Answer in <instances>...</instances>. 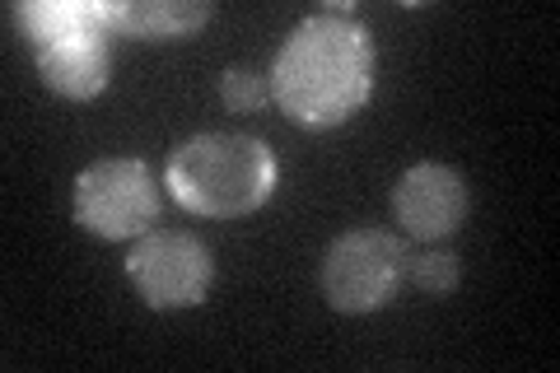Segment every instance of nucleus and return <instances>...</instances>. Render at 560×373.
<instances>
[{
	"label": "nucleus",
	"instance_id": "f257e3e1",
	"mask_svg": "<svg viewBox=\"0 0 560 373\" xmlns=\"http://www.w3.org/2000/svg\"><path fill=\"white\" fill-rule=\"evenodd\" d=\"M271 98L294 127L331 131L374 94V38L350 14L323 10L290 28L271 61Z\"/></svg>",
	"mask_w": 560,
	"mask_h": 373
},
{
	"label": "nucleus",
	"instance_id": "9d476101",
	"mask_svg": "<svg viewBox=\"0 0 560 373\" xmlns=\"http://www.w3.org/2000/svg\"><path fill=\"white\" fill-rule=\"evenodd\" d=\"M220 103L230 113H261L271 103V80L253 66H230L220 75Z\"/></svg>",
	"mask_w": 560,
	"mask_h": 373
},
{
	"label": "nucleus",
	"instance_id": "423d86ee",
	"mask_svg": "<svg viewBox=\"0 0 560 373\" xmlns=\"http://www.w3.org/2000/svg\"><path fill=\"white\" fill-rule=\"evenodd\" d=\"M127 280L140 294V304L154 313L197 308L206 304L210 285H215V257H210V247L201 238L183 234V229H150L131 247Z\"/></svg>",
	"mask_w": 560,
	"mask_h": 373
},
{
	"label": "nucleus",
	"instance_id": "1a4fd4ad",
	"mask_svg": "<svg viewBox=\"0 0 560 373\" xmlns=\"http://www.w3.org/2000/svg\"><path fill=\"white\" fill-rule=\"evenodd\" d=\"M407 280L416 290H425L430 299L440 294H453L463 280V261L448 253V247H425V253H407Z\"/></svg>",
	"mask_w": 560,
	"mask_h": 373
},
{
	"label": "nucleus",
	"instance_id": "20e7f679",
	"mask_svg": "<svg viewBox=\"0 0 560 373\" xmlns=\"http://www.w3.org/2000/svg\"><path fill=\"white\" fill-rule=\"evenodd\" d=\"M401 280H407V243L383 229H350V234L331 238L318 266L323 299L350 317L393 304Z\"/></svg>",
	"mask_w": 560,
	"mask_h": 373
},
{
	"label": "nucleus",
	"instance_id": "6e6552de",
	"mask_svg": "<svg viewBox=\"0 0 560 373\" xmlns=\"http://www.w3.org/2000/svg\"><path fill=\"white\" fill-rule=\"evenodd\" d=\"M210 20H215L210 0H131V5H108V28L140 43L187 38V33H197Z\"/></svg>",
	"mask_w": 560,
	"mask_h": 373
},
{
	"label": "nucleus",
	"instance_id": "0eeeda50",
	"mask_svg": "<svg viewBox=\"0 0 560 373\" xmlns=\"http://www.w3.org/2000/svg\"><path fill=\"white\" fill-rule=\"evenodd\" d=\"M471 191L467 177L448 164H411L393 187V215L401 224V234L416 243H440L453 238L467 224Z\"/></svg>",
	"mask_w": 560,
	"mask_h": 373
},
{
	"label": "nucleus",
	"instance_id": "7ed1b4c3",
	"mask_svg": "<svg viewBox=\"0 0 560 373\" xmlns=\"http://www.w3.org/2000/svg\"><path fill=\"white\" fill-rule=\"evenodd\" d=\"M10 20L28 38L38 75L57 98L90 103L108 89V0H20Z\"/></svg>",
	"mask_w": 560,
	"mask_h": 373
},
{
	"label": "nucleus",
	"instance_id": "39448f33",
	"mask_svg": "<svg viewBox=\"0 0 560 373\" xmlns=\"http://www.w3.org/2000/svg\"><path fill=\"white\" fill-rule=\"evenodd\" d=\"M75 224L103 243L145 238L160 220V183L145 159H98L75 177Z\"/></svg>",
	"mask_w": 560,
	"mask_h": 373
},
{
	"label": "nucleus",
	"instance_id": "f03ea898",
	"mask_svg": "<svg viewBox=\"0 0 560 373\" xmlns=\"http://www.w3.org/2000/svg\"><path fill=\"white\" fill-rule=\"evenodd\" d=\"M280 164L267 140L243 131H201L168 154V197L191 215L243 220L271 201Z\"/></svg>",
	"mask_w": 560,
	"mask_h": 373
}]
</instances>
